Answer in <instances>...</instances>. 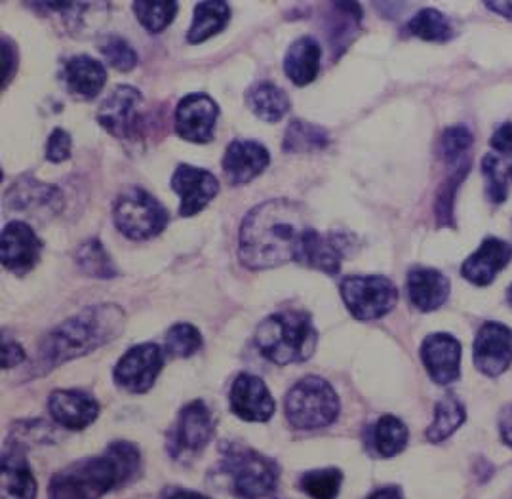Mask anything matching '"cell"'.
I'll return each instance as SVG.
<instances>
[{
  "label": "cell",
  "instance_id": "30",
  "mask_svg": "<svg viewBox=\"0 0 512 499\" xmlns=\"http://www.w3.org/2000/svg\"><path fill=\"white\" fill-rule=\"evenodd\" d=\"M328 143L330 136L324 128L305 120H292L286 128L282 149L286 153H313L326 149Z\"/></svg>",
  "mask_w": 512,
  "mask_h": 499
},
{
  "label": "cell",
  "instance_id": "46",
  "mask_svg": "<svg viewBox=\"0 0 512 499\" xmlns=\"http://www.w3.org/2000/svg\"><path fill=\"white\" fill-rule=\"evenodd\" d=\"M499 433L503 442L512 448V404L505 406L499 414Z\"/></svg>",
  "mask_w": 512,
  "mask_h": 499
},
{
  "label": "cell",
  "instance_id": "27",
  "mask_svg": "<svg viewBox=\"0 0 512 499\" xmlns=\"http://www.w3.org/2000/svg\"><path fill=\"white\" fill-rule=\"evenodd\" d=\"M246 103L257 119L275 124L290 111L288 94L273 82H257L246 92Z\"/></svg>",
  "mask_w": 512,
  "mask_h": 499
},
{
  "label": "cell",
  "instance_id": "19",
  "mask_svg": "<svg viewBox=\"0 0 512 499\" xmlns=\"http://www.w3.org/2000/svg\"><path fill=\"white\" fill-rule=\"evenodd\" d=\"M421 360L438 385H450L461 376V343L444 332L431 334L421 343Z\"/></svg>",
  "mask_w": 512,
  "mask_h": 499
},
{
  "label": "cell",
  "instance_id": "22",
  "mask_svg": "<svg viewBox=\"0 0 512 499\" xmlns=\"http://www.w3.org/2000/svg\"><path fill=\"white\" fill-rule=\"evenodd\" d=\"M406 290L415 309L431 313L440 309L450 298V279L436 269L415 267L408 273Z\"/></svg>",
  "mask_w": 512,
  "mask_h": 499
},
{
  "label": "cell",
  "instance_id": "6",
  "mask_svg": "<svg viewBox=\"0 0 512 499\" xmlns=\"http://www.w3.org/2000/svg\"><path fill=\"white\" fill-rule=\"evenodd\" d=\"M284 410L292 427L309 431L332 425L339 416L341 404L328 381L318 376H307L288 391Z\"/></svg>",
  "mask_w": 512,
  "mask_h": 499
},
{
  "label": "cell",
  "instance_id": "13",
  "mask_svg": "<svg viewBox=\"0 0 512 499\" xmlns=\"http://www.w3.org/2000/svg\"><path fill=\"white\" fill-rule=\"evenodd\" d=\"M219 107L208 94H189L176 107V134L191 143H210L214 140Z\"/></svg>",
  "mask_w": 512,
  "mask_h": 499
},
{
  "label": "cell",
  "instance_id": "33",
  "mask_svg": "<svg viewBox=\"0 0 512 499\" xmlns=\"http://www.w3.org/2000/svg\"><path fill=\"white\" fill-rule=\"evenodd\" d=\"M408 31L410 35L427 42H448L453 39L452 21L433 8L417 12L408 21Z\"/></svg>",
  "mask_w": 512,
  "mask_h": 499
},
{
  "label": "cell",
  "instance_id": "1",
  "mask_svg": "<svg viewBox=\"0 0 512 499\" xmlns=\"http://www.w3.org/2000/svg\"><path fill=\"white\" fill-rule=\"evenodd\" d=\"M307 208L290 199L257 204L240 225L238 258L246 269H275L296 261L303 233L309 229Z\"/></svg>",
  "mask_w": 512,
  "mask_h": 499
},
{
  "label": "cell",
  "instance_id": "38",
  "mask_svg": "<svg viewBox=\"0 0 512 499\" xmlns=\"http://www.w3.org/2000/svg\"><path fill=\"white\" fill-rule=\"evenodd\" d=\"M334 6V23L330 25V39L334 42V46L347 44L353 39L356 29L360 27L362 20V12H360V4L355 2H335Z\"/></svg>",
  "mask_w": 512,
  "mask_h": 499
},
{
  "label": "cell",
  "instance_id": "29",
  "mask_svg": "<svg viewBox=\"0 0 512 499\" xmlns=\"http://www.w3.org/2000/svg\"><path fill=\"white\" fill-rule=\"evenodd\" d=\"M465 420H467V412L463 402L455 395L444 397L434 408V421L433 425L427 429V440L438 444L442 440L450 439Z\"/></svg>",
  "mask_w": 512,
  "mask_h": 499
},
{
  "label": "cell",
  "instance_id": "5",
  "mask_svg": "<svg viewBox=\"0 0 512 499\" xmlns=\"http://www.w3.org/2000/svg\"><path fill=\"white\" fill-rule=\"evenodd\" d=\"M219 452V473L231 482L235 498L263 499L275 492L280 467L273 458L235 440L221 442Z\"/></svg>",
  "mask_w": 512,
  "mask_h": 499
},
{
  "label": "cell",
  "instance_id": "40",
  "mask_svg": "<svg viewBox=\"0 0 512 499\" xmlns=\"http://www.w3.org/2000/svg\"><path fill=\"white\" fill-rule=\"evenodd\" d=\"M482 174L486 178V195L493 204H501L509 195V170L493 155L482 159Z\"/></svg>",
  "mask_w": 512,
  "mask_h": 499
},
{
  "label": "cell",
  "instance_id": "25",
  "mask_svg": "<svg viewBox=\"0 0 512 499\" xmlns=\"http://www.w3.org/2000/svg\"><path fill=\"white\" fill-rule=\"evenodd\" d=\"M322 48L313 37H299L284 56V73L296 86H307L320 71Z\"/></svg>",
  "mask_w": 512,
  "mask_h": 499
},
{
  "label": "cell",
  "instance_id": "10",
  "mask_svg": "<svg viewBox=\"0 0 512 499\" xmlns=\"http://www.w3.org/2000/svg\"><path fill=\"white\" fill-rule=\"evenodd\" d=\"M164 355L157 343H141L128 349L117 362L113 378L115 383L128 393H147L162 370Z\"/></svg>",
  "mask_w": 512,
  "mask_h": 499
},
{
  "label": "cell",
  "instance_id": "15",
  "mask_svg": "<svg viewBox=\"0 0 512 499\" xmlns=\"http://www.w3.org/2000/svg\"><path fill=\"white\" fill-rule=\"evenodd\" d=\"M40 250L42 242L31 225L23 221H10L4 225L0 237V258L4 269L16 275L29 273L39 263Z\"/></svg>",
  "mask_w": 512,
  "mask_h": 499
},
{
  "label": "cell",
  "instance_id": "8",
  "mask_svg": "<svg viewBox=\"0 0 512 499\" xmlns=\"http://www.w3.org/2000/svg\"><path fill=\"white\" fill-rule=\"evenodd\" d=\"M341 298L358 320H377L391 313L398 301L393 280L381 275H353L341 282Z\"/></svg>",
  "mask_w": 512,
  "mask_h": 499
},
{
  "label": "cell",
  "instance_id": "7",
  "mask_svg": "<svg viewBox=\"0 0 512 499\" xmlns=\"http://www.w3.org/2000/svg\"><path fill=\"white\" fill-rule=\"evenodd\" d=\"M113 220L126 239L147 240L166 229L170 216L153 195L139 187H130L115 200Z\"/></svg>",
  "mask_w": 512,
  "mask_h": 499
},
{
  "label": "cell",
  "instance_id": "4",
  "mask_svg": "<svg viewBox=\"0 0 512 499\" xmlns=\"http://www.w3.org/2000/svg\"><path fill=\"white\" fill-rule=\"evenodd\" d=\"M315 324L309 313L282 311L263 320L256 330L259 353L278 366L311 359L316 349Z\"/></svg>",
  "mask_w": 512,
  "mask_h": 499
},
{
  "label": "cell",
  "instance_id": "23",
  "mask_svg": "<svg viewBox=\"0 0 512 499\" xmlns=\"http://www.w3.org/2000/svg\"><path fill=\"white\" fill-rule=\"evenodd\" d=\"M0 494L2 499L37 498V479L18 444H10L2 454Z\"/></svg>",
  "mask_w": 512,
  "mask_h": 499
},
{
  "label": "cell",
  "instance_id": "42",
  "mask_svg": "<svg viewBox=\"0 0 512 499\" xmlns=\"http://www.w3.org/2000/svg\"><path fill=\"white\" fill-rule=\"evenodd\" d=\"M69 157H71V136L65 130L56 128L46 143V159L54 164H60Z\"/></svg>",
  "mask_w": 512,
  "mask_h": 499
},
{
  "label": "cell",
  "instance_id": "9",
  "mask_svg": "<svg viewBox=\"0 0 512 499\" xmlns=\"http://www.w3.org/2000/svg\"><path fill=\"white\" fill-rule=\"evenodd\" d=\"M214 418L206 402L193 400L179 412L168 437V452L176 460L197 458L214 437Z\"/></svg>",
  "mask_w": 512,
  "mask_h": 499
},
{
  "label": "cell",
  "instance_id": "17",
  "mask_svg": "<svg viewBox=\"0 0 512 499\" xmlns=\"http://www.w3.org/2000/svg\"><path fill=\"white\" fill-rule=\"evenodd\" d=\"M269 162L271 155L265 145L252 140H235L225 149L221 166L231 185H246L263 174Z\"/></svg>",
  "mask_w": 512,
  "mask_h": 499
},
{
  "label": "cell",
  "instance_id": "34",
  "mask_svg": "<svg viewBox=\"0 0 512 499\" xmlns=\"http://www.w3.org/2000/svg\"><path fill=\"white\" fill-rule=\"evenodd\" d=\"M178 2L172 0H139L134 2V12L139 23L149 33H162L178 16Z\"/></svg>",
  "mask_w": 512,
  "mask_h": 499
},
{
  "label": "cell",
  "instance_id": "21",
  "mask_svg": "<svg viewBox=\"0 0 512 499\" xmlns=\"http://www.w3.org/2000/svg\"><path fill=\"white\" fill-rule=\"evenodd\" d=\"M512 246L505 240L488 237L461 265V275L474 286H488L511 263Z\"/></svg>",
  "mask_w": 512,
  "mask_h": 499
},
{
  "label": "cell",
  "instance_id": "16",
  "mask_svg": "<svg viewBox=\"0 0 512 499\" xmlns=\"http://www.w3.org/2000/svg\"><path fill=\"white\" fill-rule=\"evenodd\" d=\"M231 410L240 420L265 423L275 414V399L265 381L252 374H238L231 387Z\"/></svg>",
  "mask_w": 512,
  "mask_h": 499
},
{
  "label": "cell",
  "instance_id": "48",
  "mask_svg": "<svg viewBox=\"0 0 512 499\" xmlns=\"http://www.w3.org/2000/svg\"><path fill=\"white\" fill-rule=\"evenodd\" d=\"M486 6L493 12H497L499 16L512 21V2H486Z\"/></svg>",
  "mask_w": 512,
  "mask_h": 499
},
{
  "label": "cell",
  "instance_id": "41",
  "mask_svg": "<svg viewBox=\"0 0 512 499\" xmlns=\"http://www.w3.org/2000/svg\"><path fill=\"white\" fill-rule=\"evenodd\" d=\"M469 168H471V164H465V166L457 168L453 172L452 178L446 180L444 187L440 189V193L436 197V218H438L440 225H452L453 199L457 195V189H459L461 181L465 180Z\"/></svg>",
  "mask_w": 512,
  "mask_h": 499
},
{
  "label": "cell",
  "instance_id": "18",
  "mask_svg": "<svg viewBox=\"0 0 512 499\" xmlns=\"http://www.w3.org/2000/svg\"><path fill=\"white\" fill-rule=\"evenodd\" d=\"M345 258V242L339 233L322 235L315 227L303 233L297 250L296 261L305 267L322 271L326 275H337Z\"/></svg>",
  "mask_w": 512,
  "mask_h": 499
},
{
  "label": "cell",
  "instance_id": "31",
  "mask_svg": "<svg viewBox=\"0 0 512 499\" xmlns=\"http://www.w3.org/2000/svg\"><path fill=\"white\" fill-rule=\"evenodd\" d=\"M408 439V427L394 416H383L372 427V446L381 458L398 456L406 448Z\"/></svg>",
  "mask_w": 512,
  "mask_h": 499
},
{
  "label": "cell",
  "instance_id": "35",
  "mask_svg": "<svg viewBox=\"0 0 512 499\" xmlns=\"http://www.w3.org/2000/svg\"><path fill=\"white\" fill-rule=\"evenodd\" d=\"M343 484V473L339 469H315L307 471L299 479V488L313 499H337Z\"/></svg>",
  "mask_w": 512,
  "mask_h": 499
},
{
  "label": "cell",
  "instance_id": "44",
  "mask_svg": "<svg viewBox=\"0 0 512 499\" xmlns=\"http://www.w3.org/2000/svg\"><path fill=\"white\" fill-rule=\"evenodd\" d=\"M25 360V351L21 347L20 343L16 341H4L2 343V355H0V362H2V368H14Z\"/></svg>",
  "mask_w": 512,
  "mask_h": 499
},
{
  "label": "cell",
  "instance_id": "3",
  "mask_svg": "<svg viewBox=\"0 0 512 499\" xmlns=\"http://www.w3.org/2000/svg\"><path fill=\"white\" fill-rule=\"evenodd\" d=\"M139 450L126 440L107 446L101 456L77 461L50 480V499H99L138 475Z\"/></svg>",
  "mask_w": 512,
  "mask_h": 499
},
{
  "label": "cell",
  "instance_id": "49",
  "mask_svg": "<svg viewBox=\"0 0 512 499\" xmlns=\"http://www.w3.org/2000/svg\"><path fill=\"white\" fill-rule=\"evenodd\" d=\"M166 499H212L204 494H198V492H191V490H176L172 496H168Z\"/></svg>",
  "mask_w": 512,
  "mask_h": 499
},
{
  "label": "cell",
  "instance_id": "28",
  "mask_svg": "<svg viewBox=\"0 0 512 499\" xmlns=\"http://www.w3.org/2000/svg\"><path fill=\"white\" fill-rule=\"evenodd\" d=\"M10 208L31 210V208H56V200H61V193L54 185H44L39 181L20 180L6 195Z\"/></svg>",
  "mask_w": 512,
  "mask_h": 499
},
{
  "label": "cell",
  "instance_id": "32",
  "mask_svg": "<svg viewBox=\"0 0 512 499\" xmlns=\"http://www.w3.org/2000/svg\"><path fill=\"white\" fill-rule=\"evenodd\" d=\"M75 261L84 275L94 279H113L119 275L113 258L107 254L99 239L82 242L75 254Z\"/></svg>",
  "mask_w": 512,
  "mask_h": 499
},
{
  "label": "cell",
  "instance_id": "37",
  "mask_svg": "<svg viewBox=\"0 0 512 499\" xmlns=\"http://www.w3.org/2000/svg\"><path fill=\"white\" fill-rule=\"evenodd\" d=\"M471 147H473V134L465 126H452L444 130L440 140V153H442V159L448 164H455L457 168L471 164V160L465 159Z\"/></svg>",
  "mask_w": 512,
  "mask_h": 499
},
{
  "label": "cell",
  "instance_id": "45",
  "mask_svg": "<svg viewBox=\"0 0 512 499\" xmlns=\"http://www.w3.org/2000/svg\"><path fill=\"white\" fill-rule=\"evenodd\" d=\"M490 145H492L495 151H499V153H512V122L501 124V126L493 132Z\"/></svg>",
  "mask_w": 512,
  "mask_h": 499
},
{
  "label": "cell",
  "instance_id": "14",
  "mask_svg": "<svg viewBox=\"0 0 512 499\" xmlns=\"http://www.w3.org/2000/svg\"><path fill=\"white\" fill-rule=\"evenodd\" d=\"M172 189L178 193L179 216L191 218L216 199L219 181L208 170L191 164H179L172 176Z\"/></svg>",
  "mask_w": 512,
  "mask_h": 499
},
{
  "label": "cell",
  "instance_id": "24",
  "mask_svg": "<svg viewBox=\"0 0 512 499\" xmlns=\"http://www.w3.org/2000/svg\"><path fill=\"white\" fill-rule=\"evenodd\" d=\"M63 80L77 98L94 100L107 82V71L101 61L90 56H73L63 65Z\"/></svg>",
  "mask_w": 512,
  "mask_h": 499
},
{
  "label": "cell",
  "instance_id": "12",
  "mask_svg": "<svg viewBox=\"0 0 512 499\" xmlns=\"http://www.w3.org/2000/svg\"><path fill=\"white\" fill-rule=\"evenodd\" d=\"M474 364L488 378L505 374L512 364V330L501 322H484L474 340Z\"/></svg>",
  "mask_w": 512,
  "mask_h": 499
},
{
  "label": "cell",
  "instance_id": "2",
  "mask_svg": "<svg viewBox=\"0 0 512 499\" xmlns=\"http://www.w3.org/2000/svg\"><path fill=\"white\" fill-rule=\"evenodd\" d=\"M124 322V311L113 303L82 309L79 315L61 322L40 340L37 353L27 368V378L46 376L63 362L84 357L109 341L117 340L124 330Z\"/></svg>",
  "mask_w": 512,
  "mask_h": 499
},
{
  "label": "cell",
  "instance_id": "47",
  "mask_svg": "<svg viewBox=\"0 0 512 499\" xmlns=\"http://www.w3.org/2000/svg\"><path fill=\"white\" fill-rule=\"evenodd\" d=\"M368 499H404V496L398 486H385V488L375 490L372 496H368Z\"/></svg>",
  "mask_w": 512,
  "mask_h": 499
},
{
  "label": "cell",
  "instance_id": "43",
  "mask_svg": "<svg viewBox=\"0 0 512 499\" xmlns=\"http://www.w3.org/2000/svg\"><path fill=\"white\" fill-rule=\"evenodd\" d=\"M18 65H20V56H18L16 44L12 40L2 37V88L4 90L10 84V80L14 79Z\"/></svg>",
  "mask_w": 512,
  "mask_h": 499
},
{
  "label": "cell",
  "instance_id": "39",
  "mask_svg": "<svg viewBox=\"0 0 512 499\" xmlns=\"http://www.w3.org/2000/svg\"><path fill=\"white\" fill-rule=\"evenodd\" d=\"M98 48L101 56L117 71L128 73L138 65L136 50L130 46L128 40L122 39L119 35H105L99 40Z\"/></svg>",
  "mask_w": 512,
  "mask_h": 499
},
{
  "label": "cell",
  "instance_id": "20",
  "mask_svg": "<svg viewBox=\"0 0 512 499\" xmlns=\"http://www.w3.org/2000/svg\"><path fill=\"white\" fill-rule=\"evenodd\" d=\"M48 410L56 423L71 431H82L98 420L99 402L79 389H60L48 399Z\"/></svg>",
  "mask_w": 512,
  "mask_h": 499
},
{
  "label": "cell",
  "instance_id": "50",
  "mask_svg": "<svg viewBox=\"0 0 512 499\" xmlns=\"http://www.w3.org/2000/svg\"><path fill=\"white\" fill-rule=\"evenodd\" d=\"M507 301H509V305L512 307V284L509 286V290H507Z\"/></svg>",
  "mask_w": 512,
  "mask_h": 499
},
{
  "label": "cell",
  "instance_id": "26",
  "mask_svg": "<svg viewBox=\"0 0 512 499\" xmlns=\"http://www.w3.org/2000/svg\"><path fill=\"white\" fill-rule=\"evenodd\" d=\"M231 21V6L223 0H206L195 6V18L187 31L189 44H200L219 35Z\"/></svg>",
  "mask_w": 512,
  "mask_h": 499
},
{
  "label": "cell",
  "instance_id": "36",
  "mask_svg": "<svg viewBox=\"0 0 512 499\" xmlns=\"http://www.w3.org/2000/svg\"><path fill=\"white\" fill-rule=\"evenodd\" d=\"M164 345H166V351H168L170 357L189 359L202 349L204 340H202L200 330L195 328L193 324L181 322V324H176L174 328L168 330Z\"/></svg>",
  "mask_w": 512,
  "mask_h": 499
},
{
  "label": "cell",
  "instance_id": "11",
  "mask_svg": "<svg viewBox=\"0 0 512 499\" xmlns=\"http://www.w3.org/2000/svg\"><path fill=\"white\" fill-rule=\"evenodd\" d=\"M143 105V96L138 88L120 84L98 109V122L115 138L132 140L138 134L141 117L139 107Z\"/></svg>",
  "mask_w": 512,
  "mask_h": 499
},
{
  "label": "cell",
  "instance_id": "51",
  "mask_svg": "<svg viewBox=\"0 0 512 499\" xmlns=\"http://www.w3.org/2000/svg\"><path fill=\"white\" fill-rule=\"evenodd\" d=\"M511 174H512V168H511Z\"/></svg>",
  "mask_w": 512,
  "mask_h": 499
}]
</instances>
